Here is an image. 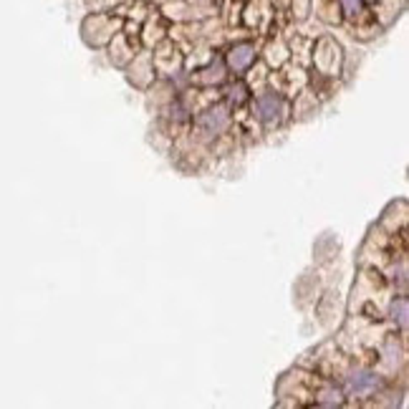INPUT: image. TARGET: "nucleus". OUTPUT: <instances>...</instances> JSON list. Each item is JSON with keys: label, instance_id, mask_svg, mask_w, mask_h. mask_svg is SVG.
Segmentation results:
<instances>
[{"label": "nucleus", "instance_id": "obj_2", "mask_svg": "<svg viewBox=\"0 0 409 409\" xmlns=\"http://www.w3.org/2000/svg\"><path fill=\"white\" fill-rule=\"evenodd\" d=\"M255 109H258V116L265 124H276L281 119V112H283V101L276 94H263L255 101Z\"/></svg>", "mask_w": 409, "mask_h": 409}, {"label": "nucleus", "instance_id": "obj_1", "mask_svg": "<svg viewBox=\"0 0 409 409\" xmlns=\"http://www.w3.org/2000/svg\"><path fill=\"white\" fill-rule=\"evenodd\" d=\"M347 387L351 394H372L379 387V377L369 369H356L347 377Z\"/></svg>", "mask_w": 409, "mask_h": 409}, {"label": "nucleus", "instance_id": "obj_4", "mask_svg": "<svg viewBox=\"0 0 409 409\" xmlns=\"http://www.w3.org/2000/svg\"><path fill=\"white\" fill-rule=\"evenodd\" d=\"M253 58H255V48H253L250 43H240V46H235V48L230 51L227 61H230V66H233L235 71H246L248 66L253 63Z\"/></svg>", "mask_w": 409, "mask_h": 409}, {"label": "nucleus", "instance_id": "obj_3", "mask_svg": "<svg viewBox=\"0 0 409 409\" xmlns=\"http://www.w3.org/2000/svg\"><path fill=\"white\" fill-rule=\"evenodd\" d=\"M202 129H208L213 134H220L227 124H230V114H227L225 107H210L208 112L200 116Z\"/></svg>", "mask_w": 409, "mask_h": 409}, {"label": "nucleus", "instance_id": "obj_6", "mask_svg": "<svg viewBox=\"0 0 409 409\" xmlns=\"http://www.w3.org/2000/svg\"><path fill=\"white\" fill-rule=\"evenodd\" d=\"M341 6H344L347 15H356L361 11V0H341Z\"/></svg>", "mask_w": 409, "mask_h": 409}, {"label": "nucleus", "instance_id": "obj_5", "mask_svg": "<svg viewBox=\"0 0 409 409\" xmlns=\"http://www.w3.org/2000/svg\"><path fill=\"white\" fill-rule=\"evenodd\" d=\"M391 319L399 326H407V298H399V301L391 303Z\"/></svg>", "mask_w": 409, "mask_h": 409}]
</instances>
